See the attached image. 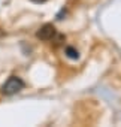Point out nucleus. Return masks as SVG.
I'll list each match as a JSON object with an SVG mask.
<instances>
[{
    "mask_svg": "<svg viewBox=\"0 0 121 127\" xmlns=\"http://www.w3.org/2000/svg\"><path fill=\"white\" fill-rule=\"evenodd\" d=\"M24 87H26V84H24V81H23L21 78H18V76H11V78L3 84L2 91H3V94H6V96H12V94L20 93Z\"/></svg>",
    "mask_w": 121,
    "mask_h": 127,
    "instance_id": "obj_1",
    "label": "nucleus"
},
{
    "mask_svg": "<svg viewBox=\"0 0 121 127\" xmlns=\"http://www.w3.org/2000/svg\"><path fill=\"white\" fill-rule=\"evenodd\" d=\"M66 55H67L69 58H73V60H76V58L79 57L78 51H76L75 48H72V46H67V48H66Z\"/></svg>",
    "mask_w": 121,
    "mask_h": 127,
    "instance_id": "obj_3",
    "label": "nucleus"
},
{
    "mask_svg": "<svg viewBox=\"0 0 121 127\" xmlns=\"http://www.w3.org/2000/svg\"><path fill=\"white\" fill-rule=\"evenodd\" d=\"M31 2H33V3H45L46 0H31Z\"/></svg>",
    "mask_w": 121,
    "mask_h": 127,
    "instance_id": "obj_4",
    "label": "nucleus"
},
{
    "mask_svg": "<svg viewBox=\"0 0 121 127\" xmlns=\"http://www.w3.org/2000/svg\"><path fill=\"white\" fill-rule=\"evenodd\" d=\"M55 27L52 26V24H43L39 30H37V33H36V37L37 39H40V40H51L54 36H55Z\"/></svg>",
    "mask_w": 121,
    "mask_h": 127,
    "instance_id": "obj_2",
    "label": "nucleus"
}]
</instances>
